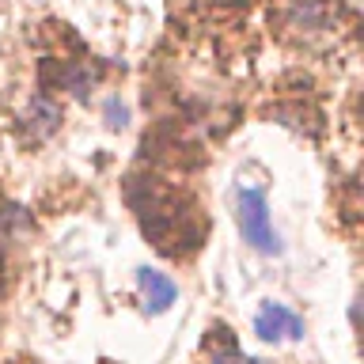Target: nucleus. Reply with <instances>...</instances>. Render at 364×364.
<instances>
[{"label":"nucleus","mask_w":364,"mask_h":364,"mask_svg":"<svg viewBox=\"0 0 364 364\" xmlns=\"http://www.w3.org/2000/svg\"><path fill=\"white\" fill-rule=\"evenodd\" d=\"M235 224L255 250H262V255H281V239L269 224V205H266V193L262 190L247 186L235 193Z\"/></svg>","instance_id":"1"},{"label":"nucleus","mask_w":364,"mask_h":364,"mask_svg":"<svg viewBox=\"0 0 364 364\" xmlns=\"http://www.w3.org/2000/svg\"><path fill=\"white\" fill-rule=\"evenodd\" d=\"M255 334L266 338V341H284V338L300 341L304 338V318L296 311H289L284 304H262V311L255 318Z\"/></svg>","instance_id":"2"},{"label":"nucleus","mask_w":364,"mask_h":364,"mask_svg":"<svg viewBox=\"0 0 364 364\" xmlns=\"http://www.w3.org/2000/svg\"><path fill=\"white\" fill-rule=\"evenodd\" d=\"M136 284H141V296L148 300L152 311H167V307L175 304V296H178L175 281H167L164 273H156V269H141L136 273Z\"/></svg>","instance_id":"3"},{"label":"nucleus","mask_w":364,"mask_h":364,"mask_svg":"<svg viewBox=\"0 0 364 364\" xmlns=\"http://www.w3.org/2000/svg\"><path fill=\"white\" fill-rule=\"evenodd\" d=\"M209 364H258V360H250V357H243V353H235V349H224V353H213Z\"/></svg>","instance_id":"4"},{"label":"nucleus","mask_w":364,"mask_h":364,"mask_svg":"<svg viewBox=\"0 0 364 364\" xmlns=\"http://www.w3.org/2000/svg\"><path fill=\"white\" fill-rule=\"evenodd\" d=\"M107 118H110L114 129H118V125H125V110L118 114V99H110V102H107Z\"/></svg>","instance_id":"5"}]
</instances>
